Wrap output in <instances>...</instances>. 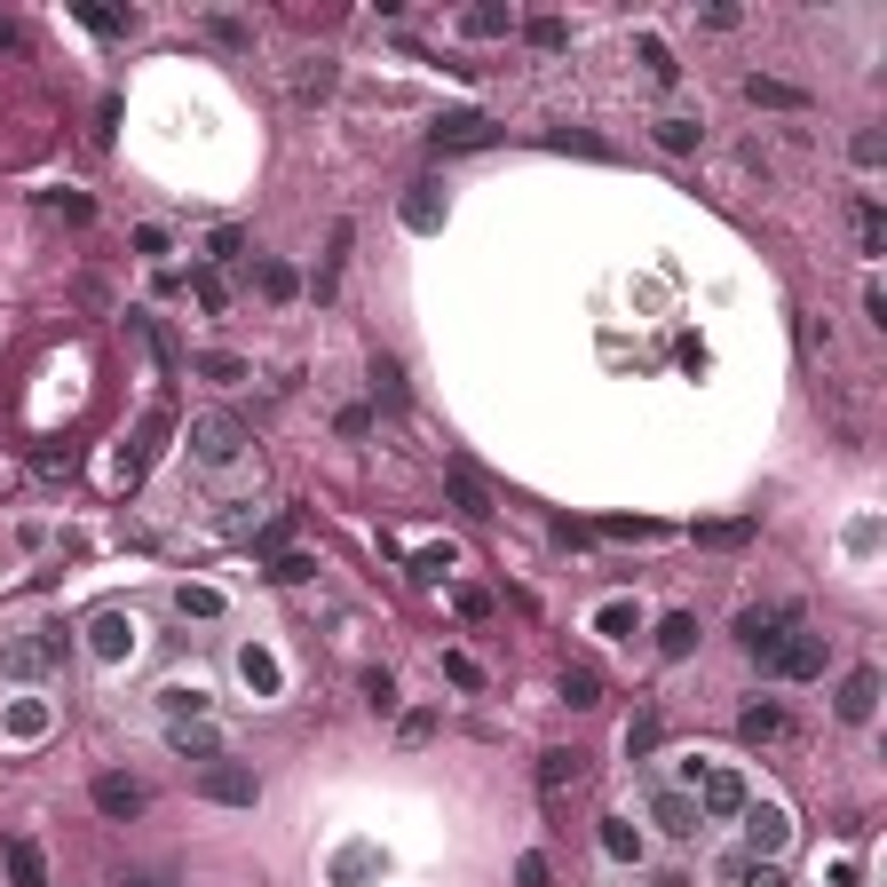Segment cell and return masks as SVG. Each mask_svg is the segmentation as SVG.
<instances>
[{"instance_id": "obj_41", "label": "cell", "mask_w": 887, "mask_h": 887, "mask_svg": "<svg viewBox=\"0 0 887 887\" xmlns=\"http://www.w3.org/2000/svg\"><path fill=\"white\" fill-rule=\"evenodd\" d=\"M444 571H452V548H428V555L413 563V578H444Z\"/></svg>"}, {"instance_id": "obj_30", "label": "cell", "mask_w": 887, "mask_h": 887, "mask_svg": "<svg viewBox=\"0 0 887 887\" xmlns=\"http://www.w3.org/2000/svg\"><path fill=\"white\" fill-rule=\"evenodd\" d=\"M698 135H705L698 119H658V143L666 151H698Z\"/></svg>"}, {"instance_id": "obj_40", "label": "cell", "mask_w": 887, "mask_h": 887, "mask_svg": "<svg viewBox=\"0 0 887 887\" xmlns=\"http://www.w3.org/2000/svg\"><path fill=\"white\" fill-rule=\"evenodd\" d=\"M365 698H372V705H381V713H389V705H396V681H389L381 666H372V673H365Z\"/></svg>"}, {"instance_id": "obj_24", "label": "cell", "mask_w": 887, "mask_h": 887, "mask_svg": "<svg viewBox=\"0 0 887 887\" xmlns=\"http://www.w3.org/2000/svg\"><path fill=\"white\" fill-rule=\"evenodd\" d=\"M333 80H341V72H333V64L318 56V64H310V72H301V80H293V95H301V104H325V95H333Z\"/></svg>"}, {"instance_id": "obj_38", "label": "cell", "mask_w": 887, "mask_h": 887, "mask_svg": "<svg viewBox=\"0 0 887 887\" xmlns=\"http://www.w3.org/2000/svg\"><path fill=\"white\" fill-rule=\"evenodd\" d=\"M698 539H705V548H737V539H753V523H705Z\"/></svg>"}, {"instance_id": "obj_4", "label": "cell", "mask_w": 887, "mask_h": 887, "mask_svg": "<svg viewBox=\"0 0 887 887\" xmlns=\"http://www.w3.org/2000/svg\"><path fill=\"white\" fill-rule=\"evenodd\" d=\"M737 816H745V848H753V856H784V840H793V816H784L776 800H745Z\"/></svg>"}, {"instance_id": "obj_45", "label": "cell", "mask_w": 887, "mask_h": 887, "mask_svg": "<svg viewBox=\"0 0 887 887\" xmlns=\"http://www.w3.org/2000/svg\"><path fill=\"white\" fill-rule=\"evenodd\" d=\"M848 151H856V166H879V151H887V143H879V135L864 127V135H856V143H848Z\"/></svg>"}, {"instance_id": "obj_34", "label": "cell", "mask_w": 887, "mask_h": 887, "mask_svg": "<svg viewBox=\"0 0 887 887\" xmlns=\"http://www.w3.org/2000/svg\"><path fill=\"white\" fill-rule=\"evenodd\" d=\"M460 24L475 32V41H499V32H507V9H468Z\"/></svg>"}, {"instance_id": "obj_28", "label": "cell", "mask_w": 887, "mask_h": 887, "mask_svg": "<svg viewBox=\"0 0 887 887\" xmlns=\"http://www.w3.org/2000/svg\"><path fill=\"white\" fill-rule=\"evenodd\" d=\"M595 698H602V681H595L587 666H578V673H563V705H578V713H587Z\"/></svg>"}, {"instance_id": "obj_26", "label": "cell", "mask_w": 887, "mask_h": 887, "mask_svg": "<svg viewBox=\"0 0 887 887\" xmlns=\"http://www.w3.org/2000/svg\"><path fill=\"white\" fill-rule=\"evenodd\" d=\"M175 610L183 619H222V595L215 587H175Z\"/></svg>"}, {"instance_id": "obj_22", "label": "cell", "mask_w": 887, "mask_h": 887, "mask_svg": "<svg viewBox=\"0 0 887 887\" xmlns=\"http://www.w3.org/2000/svg\"><path fill=\"white\" fill-rule=\"evenodd\" d=\"M578 769H587L578 753H548V761H539V793H563V784H578Z\"/></svg>"}, {"instance_id": "obj_11", "label": "cell", "mask_w": 887, "mask_h": 887, "mask_svg": "<svg viewBox=\"0 0 887 887\" xmlns=\"http://www.w3.org/2000/svg\"><path fill=\"white\" fill-rule=\"evenodd\" d=\"M166 745H175L183 761H222V737L207 722H166Z\"/></svg>"}, {"instance_id": "obj_48", "label": "cell", "mask_w": 887, "mask_h": 887, "mask_svg": "<svg viewBox=\"0 0 887 887\" xmlns=\"http://www.w3.org/2000/svg\"><path fill=\"white\" fill-rule=\"evenodd\" d=\"M9 48H16V32H9V24H0V56H9Z\"/></svg>"}, {"instance_id": "obj_3", "label": "cell", "mask_w": 887, "mask_h": 887, "mask_svg": "<svg viewBox=\"0 0 887 887\" xmlns=\"http://www.w3.org/2000/svg\"><path fill=\"white\" fill-rule=\"evenodd\" d=\"M198 793L222 800V808H254L262 800V776L246 761H207V769H198Z\"/></svg>"}, {"instance_id": "obj_31", "label": "cell", "mask_w": 887, "mask_h": 887, "mask_svg": "<svg viewBox=\"0 0 887 887\" xmlns=\"http://www.w3.org/2000/svg\"><path fill=\"white\" fill-rule=\"evenodd\" d=\"M262 293H269V301H293V293H301V278H293L286 262H262Z\"/></svg>"}, {"instance_id": "obj_8", "label": "cell", "mask_w": 887, "mask_h": 887, "mask_svg": "<svg viewBox=\"0 0 887 887\" xmlns=\"http://www.w3.org/2000/svg\"><path fill=\"white\" fill-rule=\"evenodd\" d=\"M428 143H436V151H475V143H492V119H484V112H452V119L428 127Z\"/></svg>"}, {"instance_id": "obj_2", "label": "cell", "mask_w": 887, "mask_h": 887, "mask_svg": "<svg viewBox=\"0 0 887 887\" xmlns=\"http://www.w3.org/2000/svg\"><path fill=\"white\" fill-rule=\"evenodd\" d=\"M238 452H246V421H230V413H198L191 421V460L198 468H230Z\"/></svg>"}, {"instance_id": "obj_44", "label": "cell", "mask_w": 887, "mask_h": 887, "mask_svg": "<svg viewBox=\"0 0 887 887\" xmlns=\"http://www.w3.org/2000/svg\"><path fill=\"white\" fill-rule=\"evenodd\" d=\"M246 254V230H215V262H238Z\"/></svg>"}, {"instance_id": "obj_42", "label": "cell", "mask_w": 887, "mask_h": 887, "mask_svg": "<svg viewBox=\"0 0 887 887\" xmlns=\"http://www.w3.org/2000/svg\"><path fill=\"white\" fill-rule=\"evenodd\" d=\"M198 372H207V381H246V365H238V357H207Z\"/></svg>"}, {"instance_id": "obj_6", "label": "cell", "mask_w": 887, "mask_h": 887, "mask_svg": "<svg viewBox=\"0 0 887 887\" xmlns=\"http://www.w3.org/2000/svg\"><path fill=\"white\" fill-rule=\"evenodd\" d=\"M745 800H753V793H745L737 769H705V776H698V816H713V825H729Z\"/></svg>"}, {"instance_id": "obj_46", "label": "cell", "mask_w": 887, "mask_h": 887, "mask_svg": "<svg viewBox=\"0 0 887 887\" xmlns=\"http://www.w3.org/2000/svg\"><path fill=\"white\" fill-rule=\"evenodd\" d=\"M127 887H175V879H166V872H135Z\"/></svg>"}, {"instance_id": "obj_18", "label": "cell", "mask_w": 887, "mask_h": 887, "mask_svg": "<svg viewBox=\"0 0 887 887\" xmlns=\"http://www.w3.org/2000/svg\"><path fill=\"white\" fill-rule=\"evenodd\" d=\"M729 879H737V887H793V879L776 872V856H737V864H729Z\"/></svg>"}, {"instance_id": "obj_5", "label": "cell", "mask_w": 887, "mask_h": 887, "mask_svg": "<svg viewBox=\"0 0 887 887\" xmlns=\"http://www.w3.org/2000/svg\"><path fill=\"white\" fill-rule=\"evenodd\" d=\"M825 658H832V634H784L769 666H776L784 681H808V673H825Z\"/></svg>"}, {"instance_id": "obj_33", "label": "cell", "mask_w": 887, "mask_h": 887, "mask_svg": "<svg viewBox=\"0 0 887 887\" xmlns=\"http://www.w3.org/2000/svg\"><path fill=\"white\" fill-rule=\"evenodd\" d=\"M548 143H555V151H587V159H610V143H595V135H578V127H555Z\"/></svg>"}, {"instance_id": "obj_32", "label": "cell", "mask_w": 887, "mask_h": 887, "mask_svg": "<svg viewBox=\"0 0 887 887\" xmlns=\"http://www.w3.org/2000/svg\"><path fill=\"white\" fill-rule=\"evenodd\" d=\"M372 396H381V404H404V372H396L389 357H372Z\"/></svg>"}, {"instance_id": "obj_20", "label": "cell", "mask_w": 887, "mask_h": 887, "mask_svg": "<svg viewBox=\"0 0 887 887\" xmlns=\"http://www.w3.org/2000/svg\"><path fill=\"white\" fill-rule=\"evenodd\" d=\"M9 872H16V887H48V864L32 840H9Z\"/></svg>"}, {"instance_id": "obj_27", "label": "cell", "mask_w": 887, "mask_h": 887, "mask_svg": "<svg viewBox=\"0 0 887 887\" xmlns=\"http://www.w3.org/2000/svg\"><path fill=\"white\" fill-rule=\"evenodd\" d=\"M372 872H381L372 848H341V856H333V879H372Z\"/></svg>"}, {"instance_id": "obj_10", "label": "cell", "mask_w": 887, "mask_h": 887, "mask_svg": "<svg viewBox=\"0 0 887 887\" xmlns=\"http://www.w3.org/2000/svg\"><path fill=\"white\" fill-rule=\"evenodd\" d=\"M143 784H135V776H95V808H104V816H119V825H127V816H143Z\"/></svg>"}, {"instance_id": "obj_29", "label": "cell", "mask_w": 887, "mask_h": 887, "mask_svg": "<svg viewBox=\"0 0 887 887\" xmlns=\"http://www.w3.org/2000/svg\"><path fill=\"white\" fill-rule=\"evenodd\" d=\"M9 729H16V737H41V729H48V705H41V698L9 705Z\"/></svg>"}, {"instance_id": "obj_37", "label": "cell", "mask_w": 887, "mask_h": 887, "mask_svg": "<svg viewBox=\"0 0 887 887\" xmlns=\"http://www.w3.org/2000/svg\"><path fill=\"white\" fill-rule=\"evenodd\" d=\"M80 24H88V32H127L135 16H127V9H80Z\"/></svg>"}, {"instance_id": "obj_9", "label": "cell", "mask_w": 887, "mask_h": 887, "mask_svg": "<svg viewBox=\"0 0 887 887\" xmlns=\"http://www.w3.org/2000/svg\"><path fill=\"white\" fill-rule=\"evenodd\" d=\"M872 713H879V673L856 666V673L840 681V722H872Z\"/></svg>"}, {"instance_id": "obj_1", "label": "cell", "mask_w": 887, "mask_h": 887, "mask_svg": "<svg viewBox=\"0 0 887 887\" xmlns=\"http://www.w3.org/2000/svg\"><path fill=\"white\" fill-rule=\"evenodd\" d=\"M56 666H64V626H41V634L0 642V673H9V681H48Z\"/></svg>"}, {"instance_id": "obj_19", "label": "cell", "mask_w": 887, "mask_h": 887, "mask_svg": "<svg viewBox=\"0 0 887 887\" xmlns=\"http://www.w3.org/2000/svg\"><path fill=\"white\" fill-rule=\"evenodd\" d=\"M95 650H104V658L135 650V619H119V610H104V619H95Z\"/></svg>"}, {"instance_id": "obj_39", "label": "cell", "mask_w": 887, "mask_h": 887, "mask_svg": "<svg viewBox=\"0 0 887 887\" xmlns=\"http://www.w3.org/2000/svg\"><path fill=\"white\" fill-rule=\"evenodd\" d=\"M318 563L310 555H278V571H269V578H278V587H301V578H310Z\"/></svg>"}, {"instance_id": "obj_14", "label": "cell", "mask_w": 887, "mask_h": 887, "mask_svg": "<svg viewBox=\"0 0 887 887\" xmlns=\"http://www.w3.org/2000/svg\"><path fill=\"white\" fill-rule=\"evenodd\" d=\"M745 104H761V112H800L808 95H800V88H784V80H761V72H753V80H745Z\"/></svg>"}, {"instance_id": "obj_12", "label": "cell", "mask_w": 887, "mask_h": 887, "mask_svg": "<svg viewBox=\"0 0 887 887\" xmlns=\"http://www.w3.org/2000/svg\"><path fill=\"white\" fill-rule=\"evenodd\" d=\"M650 816H658V825H666L673 840H698V825H705L690 793H658V800H650Z\"/></svg>"}, {"instance_id": "obj_17", "label": "cell", "mask_w": 887, "mask_h": 887, "mask_svg": "<svg viewBox=\"0 0 887 887\" xmlns=\"http://www.w3.org/2000/svg\"><path fill=\"white\" fill-rule=\"evenodd\" d=\"M658 650H666V658H690V650H698V619H690V610H673V619L658 626Z\"/></svg>"}, {"instance_id": "obj_36", "label": "cell", "mask_w": 887, "mask_h": 887, "mask_svg": "<svg viewBox=\"0 0 887 887\" xmlns=\"http://www.w3.org/2000/svg\"><path fill=\"white\" fill-rule=\"evenodd\" d=\"M602 848H610V856H619V864H626V856H642V840H634V832L619 825V816H610V825H602Z\"/></svg>"}, {"instance_id": "obj_16", "label": "cell", "mask_w": 887, "mask_h": 887, "mask_svg": "<svg viewBox=\"0 0 887 887\" xmlns=\"http://www.w3.org/2000/svg\"><path fill=\"white\" fill-rule=\"evenodd\" d=\"M737 737H745V745L784 737V713H776V705H745V713H737Z\"/></svg>"}, {"instance_id": "obj_43", "label": "cell", "mask_w": 887, "mask_h": 887, "mask_svg": "<svg viewBox=\"0 0 887 887\" xmlns=\"http://www.w3.org/2000/svg\"><path fill=\"white\" fill-rule=\"evenodd\" d=\"M207 32H215V41H222V48H246V24H238V16H215Z\"/></svg>"}, {"instance_id": "obj_21", "label": "cell", "mask_w": 887, "mask_h": 887, "mask_svg": "<svg viewBox=\"0 0 887 887\" xmlns=\"http://www.w3.org/2000/svg\"><path fill=\"white\" fill-rule=\"evenodd\" d=\"M238 673H246V690H278V658H269V650H238Z\"/></svg>"}, {"instance_id": "obj_23", "label": "cell", "mask_w": 887, "mask_h": 887, "mask_svg": "<svg viewBox=\"0 0 887 887\" xmlns=\"http://www.w3.org/2000/svg\"><path fill=\"white\" fill-rule=\"evenodd\" d=\"M658 737H666L658 713H634V722H626V753H634V761H642V753H658Z\"/></svg>"}, {"instance_id": "obj_15", "label": "cell", "mask_w": 887, "mask_h": 887, "mask_svg": "<svg viewBox=\"0 0 887 887\" xmlns=\"http://www.w3.org/2000/svg\"><path fill=\"white\" fill-rule=\"evenodd\" d=\"M159 444H166V413H151L143 428H135V452H127V484H135V475H143V468L159 460Z\"/></svg>"}, {"instance_id": "obj_47", "label": "cell", "mask_w": 887, "mask_h": 887, "mask_svg": "<svg viewBox=\"0 0 887 887\" xmlns=\"http://www.w3.org/2000/svg\"><path fill=\"white\" fill-rule=\"evenodd\" d=\"M650 887H690V879H681V872H658V879H650Z\"/></svg>"}, {"instance_id": "obj_35", "label": "cell", "mask_w": 887, "mask_h": 887, "mask_svg": "<svg viewBox=\"0 0 887 887\" xmlns=\"http://www.w3.org/2000/svg\"><path fill=\"white\" fill-rule=\"evenodd\" d=\"M642 64H650V80H681V64H673L666 41H642Z\"/></svg>"}, {"instance_id": "obj_7", "label": "cell", "mask_w": 887, "mask_h": 887, "mask_svg": "<svg viewBox=\"0 0 887 887\" xmlns=\"http://www.w3.org/2000/svg\"><path fill=\"white\" fill-rule=\"evenodd\" d=\"M784 619H793V610H745V619H737V642L769 666V658H776V642H784Z\"/></svg>"}, {"instance_id": "obj_13", "label": "cell", "mask_w": 887, "mask_h": 887, "mask_svg": "<svg viewBox=\"0 0 887 887\" xmlns=\"http://www.w3.org/2000/svg\"><path fill=\"white\" fill-rule=\"evenodd\" d=\"M404 222L413 230H444V183H413L404 191Z\"/></svg>"}, {"instance_id": "obj_25", "label": "cell", "mask_w": 887, "mask_h": 887, "mask_svg": "<svg viewBox=\"0 0 887 887\" xmlns=\"http://www.w3.org/2000/svg\"><path fill=\"white\" fill-rule=\"evenodd\" d=\"M452 499L468 507V516H492V492L475 484V468H452Z\"/></svg>"}]
</instances>
